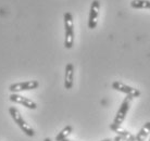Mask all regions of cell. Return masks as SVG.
Here are the masks:
<instances>
[{"label": "cell", "mask_w": 150, "mask_h": 141, "mask_svg": "<svg viewBox=\"0 0 150 141\" xmlns=\"http://www.w3.org/2000/svg\"><path fill=\"white\" fill-rule=\"evenodd\" d=\"M132 100H133V98L129 96H126V98H124L123 102L121 103V106H120V109H119V111H117V113L115 114V117L113 119L112 124L110 125L111 130L114 131L115 129H117V128L121 127L122 123L124 122V119L126 117V114H127L128 110H129Z\"/></svg>", "instance_id": "1"}, {"label": "cell", "mask_w": 150, "mask_h": 141, "mask_svg": "<svg viewBox=\"0 0 150 141\" xmlns=\"http://www.w3.org/2000/svg\"><path fill=\"white\" fill-rule=\"evenodd\" d=\"M64 30H65L64 47L67 49H71L74 45V23L71 12L64 13Z\"/></svg>", "instance_id": "2"}, {"label": "cell", "mask_w": 150, "mask_h": 141, "mask_svg": "<svg viewBox=\"0 0 150 141\" xmlns=\"http://www.w3.org/2000/svg\"><path fill=\"white\" fill-rule=\"evenodd\" d=\"M9 113H10L11 117L13 118V121L15 122V124L21 128V130H22L24 134L26 135V136H28V137H34L35 136L34 129L24 121V118L22 117V115H21V113L19 112L18 109L15 108V106H11V108L9 109Z\"/></svg>", "instance_id": "3"}, {"label": "cell", "mask_w": 150, "mask_h": 141, "mask_svg": "<svg viewBox=\"0 0 150 141\" xmlns=\"http://www.w3.org/2000/svg\"><path fill=\"white\" fill-rule=\"evenodd\" d=\"M39 82L37 80H27V82H21L12 84L9 87V90L13 93H18L21 91H26V90H34L37 89Z\"/></svg>", "instance_id": "4"}, {"label": "cell", "mask_w": 150, "mask_h": 141, "mask_svg": "<svg viewBox=\"0 0 150 141\" xmlns=\"http://www.w3.org/2000/svg\"><path fill=\"white\" fill-rule=\"evenodd\" d=\"M99 9H100V2L98 0H94L91 2V6H90L89 18H88V27H89V30H94L97 26Z\"/></svg>", "instance_id": "5"}, {"label": "cell", "mask_w": 150, "mask_h": 141, "mask_svg": "<svg viewBox=\"0 0 150 141\" xmlns=\"http://www.w3.org/2000/svg\"><path fill=\"white\" fill-rule=\"evenodd\" d=\"M112 88L115 89L116 91H120V92L125 93L126 96H129L132 98H137V97L140 96V91L136 88H133L131 86H127L123 84L121 82H112Z\"/></svg>", "instance_id": "6"}, {"label": "cell", "mask_w": 150, "mask_h": 141, "mask_svg": "<svg viewBox=\"0 0 150 141\" xmlns=\"http://www.w3.org/2000/svg\"><path fill=\"white\" fill-rule=\"evenodd\" d=\"M9 99L11 102L13 103H18V104H22L23 106H25L27 109H30V110H35L37 108V104L35 103L34 101H32L28 98H25V97L21 96L19 93H12L10 94Z\"/></svg>", "instance_id": "7"}, {"label": "cell", "mask_w": 150, "mask_h": 141, "mask_svg": "<svg viewBox=\"0 0 150 141\" xmlns=\"http://www.w3.org/2000/svg\"><path fill=\"white\" fill-rule=\"evenodd\" d=\"M74 84V65L68 63L65 66V75H64V87L65 89H72Z\"/></svg>", "instance_id": "8"}, {"label": "cell", "mask_w": 150, "mask_h": 141, "mask_svg": "<svg viewBox=\"0 0 150 141\" xmlns=\"http://www.w3.org/2000/svg\"><path fill=\"white\" fill-rule=\"evenodd\" d=\"M150 135V122H147L142 129L139 130L136 135V141H145L148 136Z\"/></svg>", "instance_id": "9"}, {"label": "cell", "mask_w": 150, "mask_h": 141, "mask_svg": "<svg viewBox=\"0 0 150 141\" xmlns=\"http://www.w3.org/2000/svg\"><path fill=\"white\" fill-rule=\"evenodd\" d=\"M131 7L134 9H149L150 0H132Z\"/></svg>", "instance_id": "10"}, {"label": "cell", "mask_w": 150, "mask_h": 141, "mask_svg": "<svg viewBox=\"0 0 150 141\" xmlns=\"http://www.w3.org/2000/svg\"><path fill=\"white\" fill-rule=\"evenodd\" d=\"M72 130H73V128H72V126H70V125H68V126H65L63 128V129L61 130L59 134L57 135L56 137V141H63L65 140L67 138L71 135Z\"/></svg>", "instance_id": "11"}, {"label": "cell", "mask_w": 150, "mask_h": 141, "mask_svg": "<svg viewBox=\"0 0 150 141\" xmlns=\"http://www.w3.org/2000/svg\"><path fill=\"white\" fill-rule=\"evenodd\" d=\"M117 136H120V137L124 138V139H126L127 141H136V137L134 136L133 134L131 133H128L126 130H123V129H120V128H117V129L114 130Z\"/></svg>", "instance_id": "12"}, {"label": "cell", "mask_w": 150, "mask_h": 141, "mask_svg": "<svg viewBox=\"0 0 150 141\" xmlns=\"http://www.w3.org/2000/svg\"><path fill=\"white\" fill-rule=\"evenodd\" d=\"M113 141H127V140H126V139H124V138H122V137H120V136H116V137H114Z\"/></svg>", "instance_id": "13"}, {"label": "cell", "mask_w": 150, "mask_h": 141, "mask_svg": "<svg viewBox=\"0 0 150 141\" xmlns=\"http://www.w3.org/2000/svg\"><path fill=\"white\" fill-rule=\"evenodd\" d=\"M100 141H113V140H111V139L108 138V139H103V140H100Z\"/></svg>", "instance_id": "14"}, {"label": "cell", "mask_w": 150, "mask_h": 141, "mask_svg": "<svg viewBox=\"0 0 150 141\" xmlns=\"http://www.w3.org/2000/svg\"><path fill=\"white\" fill-rule=\"evenodd\" d=\"M44 141H51V139H50V138H45V140Z\"/></svg>", "instance_id": "15"}, {"label": "cell", "mask_w": 150, "mask_h": 141, "mask_svg": "<svg viewBox=\"0 0 150 141\" xmlns=\"http://www.w3.org/2000/svg\"><path fill=\"white\" fill-rule=\"evenodd\" d=\"M63 141H71V140H69V139H65V140H63Z\"/></svg>", "instance_id": "16"}, {"label": "cell", "mask_w": 150, "mask_h": 141, "mask_svg": "<svg viewBox=\"0 0 150 141\" xmlns=\"http://www.w3.org/2000/svg\"><path fill=\"white\" fill-rule=\"evenodd\" d=\"M149 141H150V140H149Z\"/></svg>", "instance_id": "17"}]
</instances>
